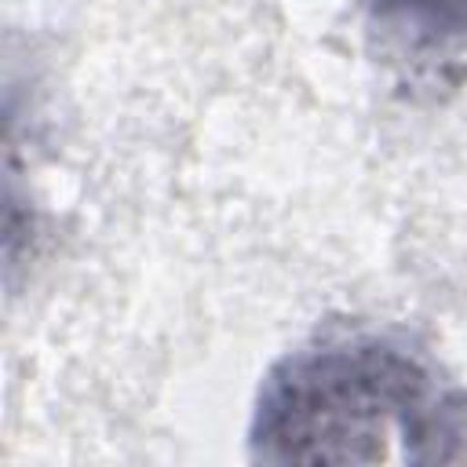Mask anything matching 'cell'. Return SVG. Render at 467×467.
Segmentation results:
<instances>
[{
	"mask_svg": "<svg viewBox=\"0 0 467 467\" xmlns=\"http://www.w3.org/2000/svg\"><path fill=\"white\" fill-rule=\"evenodd\" d=\"M259 456L296 463L456 460L463 405L405 350L350 339L285 361L259 401Z\"/></svg>",
	"mask_w": 467,
	"mask_h": 467,
	"instance_id": "1",
	"label": "cell"
}]
</instances>
